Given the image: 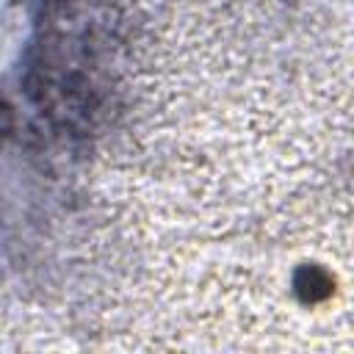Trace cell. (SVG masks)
<instances>
[{
	"label": "cell",
	"mask_w": 354,
	"mask_h": 354,
	"mask_svg": "<svg viewBox=\"0 0 354 354\" xmlns=\"http://www.w3.org/2000/svg\"><path fill=\"white\" fill-rule=\"evenodd\" d=\"M296 293L304 299V301H321L332 293V277L315 266H304L299 274H296Z\"/></svg>",
	"instance_id": "obj_1"
},
{
	"label": "cell",
	"mask_w": 354,
	"mask_h": 354,
	"mask_svg": "<svg viewBox=\"0 0 354 354\" xmlns=\"http://www.w3.org/2000/svg\"><path fill=\"white\" fill-rule=\"evenodd\" d=\"M11 124H14V116H11V108L3 102V97H0V136L3 133H8L11 130Z\"/></svg>",
	"instance_id": "obj_2"
}]
</instances>
